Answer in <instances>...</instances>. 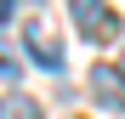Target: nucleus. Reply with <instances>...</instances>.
I'll return each instance as SVG.
<instances>
[{"label":"nucleus","mask_w":125,"mask_h":119,"mask_svg":"<svg viewBox=\"0 0 125 119\" xmlns=\"http://www.w3.org/2000/svg\"><path fill=\"white\" fill-rule=\"evenodd\" d=\"M68 11H74V28L91 40V46H108V40L119 34V17L108 0H68Z\"/></svg>","instance_id":"nucleus-1"},{"label":"nucleus","mask_w":125,"mask_h":119,"mask_svg":"<svg viewBox=\"0 0 125 119\" xmlns=\"http://www.w3.org/2000/svg\"><path fill=\"white\" fill-rule=\"evenodd\" d=\"M23 46H29V57H34L40 68H62V40H57V28L46 23V17H29Z\"/></svg>","instance_id":"nucleus-2"},{"label":"nucleus","mask_w":125,"mask_h":119,"mask_svg":"<svg viewBox=\"0 0 125 119\" xmlns=\"http://www.w3.org/2000/svg\"><path fill=\"white\" fill-rule=\"evenodd\" d=\"M91 91H97L102 108H119V113H125V74H119L114 63H97V68H91Z\"/></svg>","instance_id":"nucleus-3"},{"label":"nucleus","mask_w":125,"mask_h":119,"mask_svg":"<svg viewBox=\"0 0 125 119\" xmlns=\"http://www.w3.org/2000/svg\"><path fill=\"white\" fill-rule=\"evenodd\" d=\"M46 108L34 102V96H0V119H40Z\"/></svg>","instance_id":"nucleus-4"},{"label":"nucleus","mask_w":125,"mask_h":119,"mask_svg":"<svg viewBox=\"0 0 125 119\" xmlns=\"http://www.w3.org/2000/svg\"><path fill=\"white\" fill-rule=\"evenodd\" d=\"M11 11H17V0H0V28L11 23Z\"/></svg>","instance_id":"nucleus-5"},{"label":"nucleus","mask_w":125,"mask_h":119,"mask_svg":"<svg viewBox=\"0 0 125 119\" xmlns=\"http://www.w3.org/2000/svg\"><path fill=\"white\" fill-rule=\"evenodd\" d=\"M11 74H17V63H11L6 51H0V79H11Z\"/></svg>","instance_id":"nucleus-6"}]
</instances>
